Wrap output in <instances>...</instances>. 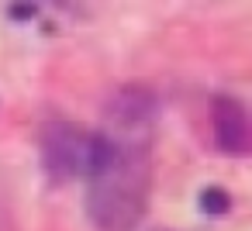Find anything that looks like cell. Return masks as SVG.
<instances>
[{
	"instance_id": "1",
	"label": "cell",
	"mask_w": 252,
	"mask_h": 231,
	"mask_svg": "<svg viewBox=\"0 0 252 231\" xmlns=\"http://www.w3.org/2000/svg\"><path fill=\"white\" fill-rule=\"evenodd\" d=\"M152 124L156 117H107L87 183V217L97 231H135L152 193Z\"/></svg>"
},
{
	"instance_id": "2",
	"label": "cell",
	"mask_w": 252,
	"mask_h": 231,
	"mask_svg": "<svg viewBox=\"0 0 252 231\" xmlns=\"http://www.w3.org/2000/svg\"><path fill=\"white\" fill-rule=\"evenodd\" d=\"M97 148V131H87L73 121H52L42 131V169L49 183L83 179Z\"/></svg>"
},
{
	"instance_id": "3",
	"label": "cell",
	"mask_w": 252,
	"mask_h": 231,
	"mask_svg": "<svg viewBox=\"0 0 252 231\" xmlns=\"http://www.w3.org/2000/svg\"><path fill=\"white\" fill-rule=\"evenodd\" d=\"M211 131H214V145L224 155H245L252 145V124L245 104L231 93H218L211 100Z\"/></svg>"
},
{
	"instance_id": "4",
	"label": "cell",
	"mask_w": 252,
	"mask_h": 231,
	"mask_svg": "<svg viewBox=\"0 0 252 231\" xmlns=\"http://www.w3.org/2000/svg\"><path fill=\"white\" fill-rule=\"evenodd\" d=\"M197 203H200V210H204L207 217H224V214L231 210V197H228V190H221V186H204L200 197H197Z\"/></svg>"
}]
</instances>
